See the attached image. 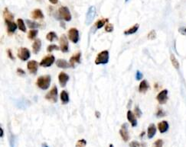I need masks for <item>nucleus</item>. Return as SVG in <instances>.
<instances>
[{
    "label": "nucleus",
    "instance_id": "obj_25",
    "mask_svg": "<svg viewBox=\"0 0 186 147\" xmlns=\"http://www.w3.org/2000/svg\"><path fill=\"white\" fill-rule=\"evenodd\" d=\"M3 16L5 20H9V21H13V15L9 11L8 8H5L3 11Z\"/></svg>",
    "mask_w": 186,
    "mask_h": 147
},
{
    "label": "nucleus",
    "instance_id": "obj_14",
    "mask_svg": "<svg viewBox=\"0 0 186 147\" xmlns=\"http://www.w3.org/2000/svg\"><path fill=\"white\" fill-rule=\"evenodd\" d=\"M58 80H59V83H60L61 86L65 87L67 82L69 80V76L67 73L62 72L60 74L58 75Z\"/></svg>",
    "mask_w": 186,
    "mask_h": 147
},
{
    "label": "nucleus",
    "instance_id": "obj_47",
    "mask_svg": "<svg viewBox=\"0 0 186 147\" xmlns=\"http://www.w3.org/2000/svg\"><path fill=\"white\" fill-rule=\"evenodd\" d=\"M0 131H1V138H2L3 137V130H2V127L0 128Z\"/></svg>",
    "mask_w": 186,
    "mask_h": 147
},
{
    "label": "nucleus",
    "instance_id": "obj_49",
    "mask_svg": "<svg viewBox=\"0 0 186 147\" xmlns=\"http://www.w3.org/2000/svg\"><path fill=\"white\" fill-rule=\"evenodd\" d=\"M109 147H114V146H113V144H112V143H110V144Z\"/></svg>",
    "mask_w": 186,
    "mask_h": 147
},
{
    "label": "nucleus",
    "instance_id": "obj_2",
    "mask_svg": "<svg viewBox=\"0 0 186 147\" xmlns=\"http://www.w3.org/2000/svg\"><path fill=\"white\" fill-rule=\"evenodd\" d=\"M108 62H109V52L108 50H104L100 52L95 59V63L97 65L106 64Z\"/></svg>",
    "mask_w": 186,
    "mask_h": 147
},
{
    "label": "nucleus",
    "instance_id": "obj_38",
    "mask_svg": "<svg viewBox=\"0 0 186 147\" xmlns=\"http://www.w3.org/2000/svg\"><path fill=\"white\" fill-rule=\"evenodd\" d=\"M165 115H166V113H165V111L163 110H162V108H159L157 111V112H156V117H164Z\"/></svg>",
    "mask_w": 186,
    "mask_h": 147
},
{
    "label": "nucleus",
    "instance_id": "obj_9",
    "mask_svg": "<svg viewBox=\"0 0 186 147\" xmlns=\"http://www.w3.org/2000/svg\"><path fill=\"white\" fill-rule=\"evenodd\" d=\"M55 56L53 55H48L42 59L40 63V66L42 67H50L55 62Z\"/></svg>",
    "mask_w": 186,
    "mask_h": 147
},
{
    "label": "nucleus",
    "instance_id": "obj_3",
    "mask_svg": "<svg viewBox=\"0 0 186 147\" xmlns=\"http://www.w3.org/2000/svg\"><path fill=\"white\" fill-rule=\"evenodd\" d=\"M60 17L66 22H70L71 20V15L69 9L66 6H62L58 10Z\"/></svg>",
    "mask_w": 186,
    "mask_h": 147
},
{
    "label": "nucleus",
    "instance_id": "obj_7",
    "mask_svg": "<svg viewBox=\"0 0 186 147\" xmlns=\"http://www.w3.org/2000/svg\"><path fill=\"white\" fill-rule=\"evenodd\" d=\"M59 43H60V49L63 53L68 52L69 50V44L68 41V38L64 34H62L59 40Z\"/></svg>",
    "mask_w": 186,
    "mask_h": 147
},
{
    "label": "nucleus",
    "instance_id": "obj_10",
    "mask_svg": "<svg viewBox=\"0 0 186 147\" xmlns=\"http://www.w3.org/2000/svg\"><path fill=\"white\" fill-rule=\"evenodd\" d=\"M120 134L124 142H127L130 140V134L128 132V125L127 123H123L121 129L120 130Z\"/></svg>",
    "mask_w": 186,
    "mask_h": 147
},
{
    "label": "nucleus",
    "instance_id": "obj_29",
    "mask_svg": "<svg viewBox=\"0 0 186 147\" xmlns=\"http://www.w3.org/2000/svg\"><path fill=\"white\" fill-rule=\"evenodd\" d=\"M170 59H171V62H172V66H174V67L176 68V69H179V63H178V59H176V56H175L173 54H171Z\"/></svg>",
    "mask_w": 186,
    "mask_h": 147
},
{
    "label": "nucleus",
    "instance_id": "obj_28",
    "mask_svg": "<svg viewBox=\"0 0 186 147\" xmlns=\"http://www.w3.org/2000/svg\"><path fill=\"white\" fill-rule=\"evenodd\" d=\"M17 24H18V27H19V30L23 31V32H26V24H25L24 21L22 20V19H19L17 20Z\"/></svg>",
    "mask_w": 186,
    "mask_h": 147
},
{
    "label": "nucleus",
    "instance_id": "obj_1",
    "mask_svg": "<svg viewBox=\"0 0 186 147\" xmlns=\"http://www.w3.org/2000/svg\"><path fill=\"white\" fill-rule=\"evenodd\" d=\"M51 76L49 75L40 76L37 79L36 84H37L38 88H40L41 89L46 90L49 88L50 85H51Z\"/></svg>",
    "mask_w": 186,
    "mask_h": 147
},
{
    "label": "nucleus",
    "instance_id": "obj_17",
    "mask_svg": "<svg viewBox=\"0 0 186 147\" xmlns=\"http://www.w3.org/2000/svg\"><path fill=\"white\" fill-rule=\"evenodd\" d=\"M80 56H81V54H80V52H78V53H76L74 55H73V56L70 58V66L74 67L75 63H80Z\"/></svg>",
    "mask_w": 186,
    "mask_h": 147
},
{
    "label": "nucleus",
    "instance_id": "obj_15",
    "mask_svg": "<svg viewBox=\"0 0 186 147\" xmlns=\"http://www.w3.org/2000/svg\"><path fill=\"white\" fill-rule=\"evenodd\" d=\"M169 128V123L166 120H163V121H161L158 123V129H159V132L161 134H164V133L167 132Z\"/></svg>",
    "mask_w": 186,
    "mask_h": 147
},
{
    "label": "nucleus",
    "instance_id": "obj_27",
    "mask_svg": "<svg viewBox=\"0 0 186 147\" xmlns=\"http://www.w3.org/2000/svg\"><path fill=\"white\" fill-rule=\"evenodd\" d=\"M26 23H27L29 28H31V29H36V28H38V27H40V24H38V23L32 22V21H31V20H28V19L26 20Z\"/></svg>",
    "mask_w": 186,
    "mask_h": 147
},
{
    "label": "nucleus",
    "instance_id": "obj_5",
    "mask_svg": "<svg viewBox=\"0 0 186 147\" xmlns=\"http://www.w3.org/2000/svg\"><path fill=\"white\" fill-rule=\"evenodd\" d=\"M45 98L53 103H56L58 102V88L57 86H54L50 90L49 92L45 95Z\"/></svg>",
    "mask_w": 186,
    "mask_h": 147
},
{
    "label": "nucleus",
    "instance_id": "obj_40",
    "mask_svg": "<svg viewBox=\"0 0 186 147\" xmlns=\"http://www.w3.org/2000/svg\"><path fill=\"white\" fill-rule=\"evenodd\" d=\"M142 76H143V75H142V73H141V72L139 71V70L136 71V80L142 79Z\"/></svg>",
    "mask_w": 186,
    "mask_h": 147
},
{
    "label": "nucleus",
    "instance_id": "obj_33",
    "mask_svg": "<svg viewBox=\"0 0 186 147\" xmlns=\"http://www.w3.org/2000/svg\"><path fill=\"white\" fill-rule=\"evenodd\" d=\"M59 47H58L55 44H51V45H49L47 48V50H48V53H51L53 50H59Z\"/></svg>",
    "mask_w": 186,
    "mask_h": 147
},
{
    "label": "nucleus",
    "instance_id": "obj_42",
    "mask_svg": "<svg viewBox=\"0 0 186 147\" xmlns=\"http://www.w3.org/2000/svg\"><path fill=\"white\" fill-rule=\"evenodd\" d=\"M7 53H8V56H9V57L11 59H12V60H14V59H15V57H14L13 55H12V50H10V49L7 50Z\"/></svg>",
    "mask_w": 186,
    "mask_h": 147
},
{
    "label": "nucleus",
    "instance_id": "obj_11",
    "mask_svg": "<svg viewBox=\"0 0 186 147\" xmlns=\"http://www.w3.org/2000/svg\"><path fill=\"white\" fill-rule=\"evenodd\" d=\"M156 99L159 102V104L161 105H164L166 103L168 100V90L164 89L161 91L159 94H158Z\"/></svg>",
    "mask_w": 186,
    "mask_h": 147
},
{
    "label": "nucleus",
    "instance_id": "obj_24",
    "mask_svg": "<svg viewBox=\"0 0 186 147\" xmlns=\"http://www.w3.org/2000/svg\"><path fill=\"white\" fill-rule=\"evenodd\" d=\"M109 23V19H102L98 20V22H96L95 26L97 27V29H100L102 27H104L105 25V24H107Z\"/></svg>",
    "mask_w": 186,
    "mask_h": 147
},
{
    "label": "nucleus",
    "instance_id": "obj_43",
    "mask_svg": "<svg viewBox=\"0 0 186 147\" xmlns=\"http://www.w3.org/2000/svg\"><path fill=\"white\" fill-rule=\"evenodd\" d=\"M178 31L183 35H186V27H181L178 29Z\"/></svg>",
    "mask_w": 186,
    "mask_h": 147
},
{
    "label": "nucleus",
    "instance_id": "obj_48",
    "mask_svg": "<svg viewBox=\"0 0 186 147\" xmlns=\"http://www.w3.org/2000/svg\"><path fill=\"white\" fill-rule=\"evenodd\" d=\"M95 114H96V116H97V117H98V118H99L100 117V112L97 111Z\"/></svg>",
    "mask_w": 186,
    "mask_h": 147
},
{
    "label": "nucleus",
    "instance_id": "obj_18",
    "mask_svg": "<svg viewBox=\"0 0 186 147\" xmlns=\"http://www.w3.org/2000/svg\"><path fill=\"white\" fill-rule=\"evenodd\" d=\"M156 134V127L154 123H151L150 125L148 126V130H147V136L148 139L153 138L154 136Z\"/></svg>",
    "mask_w": 186,
    "mask_h": 147
},
{
    "label": "nucleus",
    "instance_id": "obj_32",
    "mask_svg": "<svg viewBox=\"0 0 186 147\" xmlns=\"http://www.w3.org/2000/svg\"><path fill=\"white\" fill-rule=\"evenodd\" d=\"M9 134H10V137H9V144H10V147H15V144H16V137L11 132H9Z\"/></svg>",
    "mask_w": 186,
    "mask_h": 147
},
{
    "label": "nucleus",
    "instance_id": "obj_34",
    "mask_svg": "<svg viewBox=\"0 0 186 147\" xmlns=\"http://www.w3.org/2000/svg\"><path fill=\"white\" fill-rule=\"evenodd\" d=\"M86 145H87V141L82 139V140L77 141L76 143V147H85Z\"/></svg>",
    "mask_w": 186,
    "mask_h": 147
},
{
    "label": "nucleus",
    "instance_id": "obj_30",
    "mask_svg": "<svg viewBox=\"0 0 186 147\" xmlns=\"http://www.w3.org/2000/svg\"><path fill=\"white\" fill-rule=\"evenodd\" d=\"M47 40H48L49 41H54L55 40L58 39V36H57L56 33L54 32V31H51V32L48 33L46 35Z\"/></svg>",
    "mask_w": 186,
    "mask_h": 147
},
{
    "label": "nucleus",
    "instance_id": "obj_22",
    "mask_svg": "<svg viewBox=\"0 0 186 147\" xmlns=\"http://www.w3.org/2000/svg\"><path fill=\"white\" fill-rule=\"evenodd\" d=\"M56 65L58 67L62 68V69H68L70 66V63H68L66 60L63 59H59L56 61Z\"/></svg>",
    "mask_w": 186,
    "mask_h": 147
},
{
    "label": "nucleus",
    "instance_id": "obj_21",
    "mask_svg": "<svg viewBox=\"0 0 186 147\" xmlns=\"http://www.w3.org/2000/svg\"><path fill=\"white\" fill-rule=\"evenodd\" d=\"M32 18L33 19H44V14H43L42 11L39 9H34L32 12Z\"/></svg>",
    "mask_w": 186,
    "mask_h": 147
},
{
    "label": "nucleus",
    "instance_id": "obj_23",
    "mask_svg": "<svg viewBox=\"0 0 186 147\" xmlns=\"http://www.w3.org/2000/svg\"><path fill=\"white\" fill-rule=\"evenodd\" d=\"M139 27H140V24H136L133 26V27H130L129 29L126 30L124 31V34L125 35H130V34H135L137 30H138Z\"/></svg>",
    "mask_w": 186,
    "mask_h": 147
},
{
    "label": "nucleus",
    "instance_id": "obj_44",
    "mask_svg": "<svg viewBox=\"0 0 186 147\" xmlns=\"http://www.w3.org/2000/svg\"><path fill=\"white\" fill-rule=\"evenodd\" d=\"M17 73L18 74L20 75V76H24L25 74H26V73H25V71L23 70V69H20V68H19V69H17Z\"/></svg>",
    "mask_w": 186,
    "mask_h": 147
},
{
    "label": "nucleus",
    "instance_id": "obj_37",
    "mask_svg": "<svg viewBox=\"0 0 186 147\" xmlns=\"http://www.w3.org/2000/svg\"><path fill=\"white\" fill-rule=\"evenodd\" d=\"M105 30L106 32H112L113 30V25L110 23H107L105 26Z\"/></svg>",
    "mask_w": 186,
    "mask_h": 147
},
{
    "label": "nucleus",
    "instance_id": "obj_39",
    "mask_svg": "<svg viewBox=\"0 0 186 147\" xmlns=\"http://www.w3.org/2000/svg\"><path fill=\"white\" fill-rule=\"evenodd\" d=\"M135 115L137 117H140L142 116V111L140 110V108L139 106L135 107Z\"/></svg>",
    "mask_w": 186,
    "mask_h": 147
},
{
    "label": "nucleus",
    "instance_id": "obj_45",
    "mask_svg": "<svg viewBox=\"0 0 186 147\" xmlns=\"http://www.w3.org/2000/svg\"><path fill=\"white\" fill-rule=\"evenodd\" d=\"M49 2L52 4H57L58 3V0H49Z\"/></svg>",
    "mask_w": 186,
    "mask_h": 147
},
{
    "label": "nucleus",
    "instance_id": "obj_31",
    "mask_svg": "<svg viewBox=\"0 0 186 147\" xmlns=\"http://www.w3.org/2000/svg\"><path fill=\"white\" fill-rule=\"evenodd\" d=\"M38 30H36V29H32V30H29L28 34V38L30 40H34L37 36V34H38Z\"/></svg>",
    "mask_w": 186,
    "mask_h": 147
},
{
    "label": "nucleus",
    "instance_id": "obj_36",
    "mask_svg": "<svg viewBox=\"0 0 186 147\" xmlns=\"http://www.w3.org/2000/svg\"><path fill=\"white\" fill-rule=\"evenodd\" d=\"M162 146H163V140L159 139V140H157L156 141H155L152 147H162Z\"/></svg>",
    "mask_w": 186,
    "mask_h": 147
},
{
    "label": "nucleus",
    "instance_id": "obj_6",
    "mask_svg": "<svg viewBox=\"0 0 186 147\" xmlns=\"http://www.w3.org/2000/svg\"><path fill=\"white\" fill-rule=\"evenodd\" d=\"M68 38L74 44H77L79 41V31L75 27H72L68 30Z\"/></svg>",
    "mask_w": 186,
    "mask_h": 147
},
{
    "label": "nucleus",
    "instance_id": "obj_19",
    "mask_svg": "<svg viewBox=\"0 0 186 147\" xmlns=\"http://www.w3.org/2000/svg\"><path fill=\"white\" fill-rule=\"evenodd\" d=\"M148 88H149V85H148V82L146 80H142L140 82V86H139V91L141 93H146Z\"/></svg>",
    "mask_w": 186,
    "mask_h": 147
},
{
    "label": "nucleus",
    "instance_id": "obj_16",
    "mask_svg": "<svg viewBox=\"0 0 186 147\" xmlns=\"http://www.w3.org/2000/svg\"><path fill=\"white\" fill-rule=\"evenodd\" d=\"M127 119L131 123V125L133 127H135L137 126V120L136 118L135 114H133L131 111H128L127 112Z\"/></svg>",
    "mask_w": 186,
    "mask_h": 147
},
{
    "label": "nucleus",
    "instance_id": "obj_50",
    "mask_svg": "<svg viewBox=\"0 0 186 147\" xmlns=\"http://www.w3.org/2000/svg\"><path fill=\"white\" fill-rule=\"evenodd\" d=\"M130 0H125V2H130Z\"/></svg>",
    "mask_w": 186,
    "mask_h": 147
},
{
    "label": "nucleus",
    "instance_id": "obj_4",
    "mask_svg": "<svg viewBox=\"0 0 186 147\" xmlns=\"http://www.w3.org/2000/svg\"><path fill=\"white\" fill-rule=\"evenodd\" d=\"M96 15V8L92 5L88 9L87 12V15H86V19H85V23L87 25H89L90 24L92 23V22L94 21V18H95Z\"/></svg>",
    "mask_w": 186,
    "mask_h": 147
},
{
    "label": "nucleus",
    "instance_id": "obj_26",
    "mask_svg": "<svg viewBox=\"0 0 186 147\" xmlns=\"http://www.w3.org/2000/svg\"><path fill=\"white\" fill-rule=\"evenodd\" d=\"M61 100H62V102L63 104H67L69 102V95L68 93L66 91H62L61 92Z\"/></svg>",
    "mask_w": 186,
    "mask_h": 147
},
{
    "label": "nucleus",
    "instance_id": "obj_12",
    "mask_svg": "<svg viewBox=\"0 0 186 147\" xmlns=\"http://www.w3.org/2000/svg\"><path fill=\"white\" fill-rule=\"evenodd\" d=\"M27 68L28 69V71L30 72L32 74H36L38 68V62L34 60L28 61V63L27 64Z\"/></svg>",
    "mask_w": 186,
    "mask_h": 147
},
{
    "label": "nucleus",
    "instance_id": "obj_46",
    "mask_svg": "<svg viewBox=\"0 0 186 147\" xmlns=\"http://www.w3.org/2000/svg\"><path fill=\"white\" fill-rule=\"evenodd\" d=\"M41 147H49L48 146V144L45 143H43L42 144H41Z\"/></svg>",
    "mask_w": 186,
    "mask_h": 147
},
{
    "label": "nucleus",
    "instance_id": "obj_20",
    "mask_svg": "<svg viewBox=\"0 0 186 147\" xmlns=\"http://www.w3.org/2000/svg\"><path fill=\"white\" fill-rule=\"evenodd\" d=\"M41 48V41L40 39H36L32 45V50L34 54H38Z\"/></svg>",
    "mask_w": 186,
    "mask_h": 147
},
{
    "label": "nucleus",
    "instance_id": "obj_35",
    "mask_svg": "<svg viewBox=\"0 0 186 147\" xmlns=\"http://www.w3.org/2000/svg\"><path fill=\"white\" fill-rule=\"evenodd\" d=\"M148 40H154L155 39V37H156V33H155V30H152L148 34V36H147Z\"/></svg>",
    "mask_w": 186,
    "mask_h": 147
},
{
    "label": "nucleus",
    "instance_id": "obj_13",
    "mask_svg": "<svg viewBox=\"0 0 186 147\" xmlns=\"http://www.w3.org/2000/svg\"><path fill=\"white\" fill-rule=\"evenodd\" d=\"M5 23L7 26V31L9 33V34H13L16 31V28H17V24L16 23L13 22V21L9 20H5Z\"/></svg>",
    "mask_w": 186,
    "mask_h": 147
},
{
    "label": "nucleus",
    "instance_id": "obj_8",
    "mask_svg": "<svg viewBox=\"0 0 186 147\" xmlns=\"http://www.w3.org/2000/svg\"><path fill=\"white\" fill-rule=\"evenodd\" d=\"M18 56L22 60L26 61L30 57V51L26 48H20L18 50Z\"/></svg>",
    "mask_w": 186,
    "mask_h": 147
},
{
    "label": "nucleus",
    "instance_id": "obj_41",
    "mask_svg": "<svg viewBox=\"0 0 186 147\" xmlns=\"http://www.w3.org/2000/svg\"><path fill=\"white\" fill-rule=\"evenodd\" d=\"M140 143L137 141H132L130 143V147H140Z\"/></svg>",
    "mask_w": 186,
    "mask_h": 147
}]
</instances>
